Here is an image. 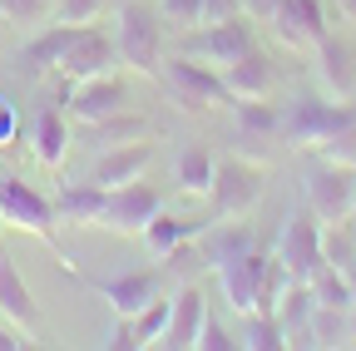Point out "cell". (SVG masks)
Listing matches in <instances>:
<instances>
[{
  "label": "cell",
  "mask_w": 356,
  "mask_h": 351,
  "mask_svg": "<svg viewBox=\"0 0 356 351\" xmlns=\"http://www.w3.org/2000/svg\"><path fill=\"white\" fill-rule=\"evenodd\" d=\"M262 183H267V168L252 158H218L213 163V183H208V208H213V223H243V218L262 203Z\"/></svg>",
  "instance_id": "cell-1"
},
{
  "label": "cell",
  "mask_w": 356,
  "mask_h": 351,
  "mask_svg": "<svg viewBox=\"0 0 356 351\" xmlns=\"http://www.w3.org/2000/svg\"><path fill=\"white\" fill-rule=\"evenodd\" d=\"M0 213H6V223H10V228H20V233L40 238L44 247H55V252H60V262L74 272V262H70V257H65V247H60L55 198H44L35 183H25V179H20V173H6V179H0Z\"/></svg>",
  "instance_id": "cell-2"
},
{
  "label": "cell",
  "mask_w": 356,
  "mask_h": 351,
  "mask_svg": "<svg viewBox=\"0 0 356 351\" xmlns=\"http://www.w3.org/2000/svg\"><path fill=\"white\" fill-rule=\"evenodd\" d=\"M114 45H119V60L129 70H139L149 79L163 74V20H159V10L144 6V0H124L119 6Z\"/></svg>",
  "instance_id": "cell-3"
},
{
  "label": "cell",
  "mask_w": 356,
  "mask_h": 351,
  "mask_svg": "<svg viewBox=\"0 0 356 351\" xmlns=\"http://www.w3.org/2000/svg\"><path fill=\"white\" fill-rule=\"evenodd\" d=\"M356 119V104H341V99H317V95H302L282 109V129L277 134L292 144V149H322L332 144L341 129Z\"/></svg>",
  "instance_id": "cell-4"
},
{
  "label": "cell",
  "mask_w": 356,
  "mask_h": 351,
  "mask_svg": "<svg viewBox=\"0 0 356 351\" xmlns=\"http://www.w3.org/2000/svg\"><path fill=\"white\" fill-rule=\"evenodd\" d=\"M163 90L178 99V109H188V114H208V109H222L228 104L233 109V95H228V84H222V70L193 60V55H178L163 60Z\"/></svg>",
  "instance_id": "cell-5"
},
{
  "label": "cell",
  "mask_w": 356,
  "mask_h": 351,
  "mask_svg": "<svg viewBox=\"0 0 356 351\" xmlns=\"http://www.w3.org/2000/svg\"><path fill=\"white\" fill-rule=\"evenodd\" d=\"M257 45L252 40V25H248V15H233V20H218V25H193V30H184L178 35V55H193V60H203V65H233L238 55H248Z\"/></svg>",
  "instance_id": "cell-6"
},
{
  "label": "cell",
  "mask_w": 356,
  "mask_h": 351,
  "mask_svg": "<svg viewBox=\"0 0 356 351\" xmlns=\"http://www.w3.org/2000/svg\"><path fill=\"white\" fill-rule=\"evenodd\" d=\"M277 257L282 268L292 272V282H312L317 268H327V252H322V223L317 213L302 208V213H287V223L277 233Z\"/></svg>",
  "instance_id": "cell-7"
},
{
  "label": "cell",
  "mask_w": 356,
  "mask_h": 351,
  "mask_svg": "<svg viewBox=\"0 0 356 351\" xmlns=\"http://www.w3.org/2000/svg\"><path fill=\"white\" fill-rule=\"evenodd\" d=\"M356 203V163H317L307 173V208L317 213V223H351Z\"/></svg>",
  "instance_id": "cell-8"
},
{
  "label": "cell",
  "mask_w": 356,
  "mask_h": 351,
  "mask_svg": "<svg viewBox=\"0 0 356 351\" xmlns=\"http://www.w3.org/2000/svg\"><path fill=\"white\" fill-rule=\"evenodd\" d=\"M163 208V193L144 179H134V183H119L109 188V203H104V218H99V228L119 233V238H139L149 223H154V213Z\"/></svg>",
  "instance_id": "cell-9"
},
{
  "label": "cell",
  "mask_w": 356,
  "mask_h": 351,
  "mask_svg": "<svg viewBox=\"0 0 356 351\" xmlns=\"http://www.w3.org/2000/svg\"><path fill=\"white\" fill-rule=\"evenodd\" d=\"M124 60H119V45H114V35H104V30H95V25H79V35H74V45L65 50V60H60V70L55 74H65L70 84H79V79H99V74H114Z\"/></svg>",
  "instance_id": "cell-10"
},
{
  "label": "cell",
  "mask_w": 356,
  "mask_h": 351,
  "mask_svg": "<svg viewBox=\"0 0 356 351\" xmlns=\"http://www.w3.org/2000/svg\"><path fill=\"white\" fill-rule=\"evenodd\" d=\"M163 282H168L163 268H134V272H119L109 282H95V292L109 302L114 317H139L154 297H163Z\"/></svg>",
  "instance_id": "cell-11"
},
{
  "label": "cell",
  "mask_w": 356,
  "mask_h": 351,
  "mask_svg": "<svg viewBox=\"0 0 356 351\" xmlns=\"http://www.w3.org/2000/svg\"><path fill=\"white\" fill-rule=\"evenodd\" d=\"M267 262L273 257H267L262 247H248V252H238L228 262H218V287H222V297H228L233 312H243V317L257 312V287H262Z\"/></svg>",
  "instance_id": "cell-12"
},
{
  "label": "cell",
  "mask_w": 356,
  "mask_h": 351,
  "mask_svg": "<svg viewBox=\"0 0 356 351\" xmlns=\"http://www.w3.org/2000/svg\"><path fill=\"white\" fill-rule=\"evenodd\" d=\"M119 109H129V84L119 79V70L114 74H99V79H79L74 90H70V104H65V114H74L79 124L109 119Z\"/></svg>",
  "instance_id": "cell-13"
},
{
  "label": "cell",
  "mask_w": 356,
  "mask_h": 351,
  "mask_svg": "<svg viewBox=\"0 0 356 351\" xmlns=\"http://www.w3.org/2000/svg\"><path fill=\"white\" fill-rule=\"evenodd\" d=\"M267 25H273V35L287 50H317L322 35H327V15H322L317 0H282Z\"/></svg>",
  "instance_id": "cell-14"
},
{
  "label": "cell",
  "mask_w": 356,
  "mask_h": 351,
  "mask_svg": "<svg viewBox=\"0 0 356 351\" xmlns=\"http://www.w3.org/2000/svg\"><path fill=\"white\" fill-rule=\"evenodd\" d=\"M149 163H154V144H149V139H134V144L99 149L84 179H95L99 188H119V183H134V179H144V168H149Z\"/></svg>",
  "instance_id": "cell-15"
},
{
  "label": "cell",
  "mask_w": 356,
  "mask_h": 351,
  "mask_svg": "<svg viewBox=\"0 0 356 351\" xmlns=\"http://www.w3.org/2000/svg\"><path fill=\"white\" fill-rule=\"evenodd\" d=\"M317 74L327 84V95L341 99V104H356V45L346 35H322L317 45Z\"/></svg>",
  "instance_id": "cell-16"
},
{
  "label": "cell",
  "mask_w": 356,
  "mask_h": 351,
  "mask_svg": "<svg viewBox=\"0 0 356 351\" xmlns=\"http://www.w3.org/2000/svg\"><path fill=\"white\" fill-rule=\"evenodd\" d=\"M0 322L20 327L30 341L40 336V302H35L30 282L20 277L15 257H6V252H0Z\"/></svg>",
  "instance_id": "cell-17"
},
{
  "label": "cell",
  "mask_w": 356,
  "mask_h": 351,
  "mask_svg": "<svg viewBox=\"0 0 356 351\" xmlns=\"http://www.w3.org/2000/svg\"><path fill=\"white\" fill-rule=\"evenodd\" d=\"M203 317H208V292L198 282H178L173 292V317H168V332L159 346H173V351H193L198 346V332H203Z\"/></svg>",
  "instance_id": "cell-18"
},
{
  "label": "cell",
  "mask_w": 356,
  "mask_h": 351,
  "mask_svg": "<svg viewBox=\"0 0 356 351\" xmlns=\"http://www.w3.org/2000/svg\"><path fill=\"white\" fill-rule=\"evenodd\" d=\"M74 35H79V25H50V30H40L30 45H20V55H15V65H20V74L25 79H44V74H55L60 70V60H65V50L74 45Z\"/></svg>",
  "instance_id": "cell-19"
},
{
  "label": "cell",
  "mask_w": 356,
  "mask_h": 351,
  "mask_svg": "<svg viewBox=\"0 0 356 351\" xmlns=\"http://www.w3.org/2000/svg\"><path fill=\"white\" fill-rule=\"evenodd\" d=\"M222 84H228L233 99H267V95L277 90V65L252 45V50L238 55L233 65H222Z\"/></svg>",
  "instance_id": "cell-20"
},
{
  "label": "cell",
  "mask_w": 356,
  "mask_h": 351,
  "mask_svg": "<svg viewBox=\"0 0 356 351\" xmlns=\"http://www.w3.org/2000/svg\"><path fill=\"white\" fill-rule=\"evenodd\" d=\"M104 203H109V188H99L95 179L65 183V188L55 193V218H60L65 228H99Z\"/></svg>",
  "instance_id": "cell-21"
},
{
  "label": "cell",
  "mask_w": 356,
  "mask_h": 351,
  "mask_svg": "<svg viewBox=\"0 0 356 351\" xmlns=\"http://www.w3.org/2000/svg\"><path fill=\"white\" fill-rule=\"evenodd\" d=\"M70 144H74V134H70V124H65V104H44V109L35 114V124H30V149H35V158H40L44 168H60L65 154H70Z\"/></svg>",
  "instance_id": "cell-22"
},
{
  "label": "cell",
  "mask_w": 356,
  "mask_h": 351,
  "mask_svg": "<svg viewBox=\"0 0 356 351\" xmlns=\"http://www.w3.org/2000/svg\"><path fill=\"white\" fill-rule=\"evenodd\" d=\"M144 243H149V252L154 257H163V252H173L178 243H188V238H203V223H193V218H178V213H154V223L139 233Z\"/></svg>",
  "instance_id": "cell-23"
},
{
  "label": "cell",
  "mask_w": 356,
  "mask_h": 351,
  "mask_svg": "<svg viewBox=\"0 0 356 351\" xmlns=\"http://www.w3.org/2000/svg\"><path fill=\"white\" fill-rule=\"evenodd\" d=\"M213 154L203 149V144H188L184 154L173 158V183L184 188V193H193V198H208V183H213Z\"/></svg>",
  "instance_id": "cell-24"
},
{
  "label": "cell",
  "mask_w": 356,
  "mask_h": 351,
  "mask_svg": "<svg viewBox=\"0 0 356 351\" xmlns=\"http://www.w3.org/2000/svg\"><path fill=\"white\" fill-rule=\"evenodd\" d=\"M84 139L95 144V149H114V144L149 139V124H144V119H134L129 109H119V114H109V119H95V124H84Z\"/></svg>",
  "instance_id": "cell-25"
},
{
  "label": "cell",
  "mask_w": 356,
  "mask_h": 351,
  "mask_svg": "<svg viewBox=\"0 0 356 351\" xmlns=\"http://www.w3.org/2000/svg\"><path fill=\"white\" fill-rule=\"evenodd\" d=\"M233 119H238L243 139H267L282 129V109L267 104V99H233Z\"/></svg>",
  "instance_id": "cell-26"
},
{
  "label": "cell",
  "mask_w": 356,
  "mask_h": 351,
  "mask_svg": "<svg viewBox=\"0 0 356 351\" xmlns=\"http://www.w3.org/2000/svg\"><path fill=\"white\" fill-rule=\"evenodd\" d=\"M312 312H317V292H312V282H287V292L277 302V322L287 332H302V327H312Z\"/></svg>",
  "instance_id": "cell-27"
},
{
  "label": "cell",
  "mask_w": 356,
  "mask_h": 351,
  "mask_svg": "<svg viewBox=\"0 0 356 351\" xmlns=\"http://www.w3.org/2000/svg\"><path fill=\"white\" fill-rule=\"evenodd\" d=\"M203 268H213L208 262V247L198 243V238H188V243H178L173 252H163V272L173 277V282H193Z\"/></svg>",
  "instance_id": "cell-28"
},
{
  "label": "cell",
  "mask_w": 356,
  "mask_h": 351,
  "mask_svg": "<svg viewBox=\"0 0 356 351\" xmlns=\"http://www.w3.org/2000/svg\"><path fill=\"white\" fill-rule=\"evenodd\" d=\"M312 292H317V307H341V312H351V282H346V268H317V277H312Z\"/></svg>",
  "instance_id": "cell-29"
},
{
  "label": "cell",
  "mask_w": 356,
  "mask_h": 351,
  "mask_svg": "<svg viewBox=\"0 0 356 351\" xmlns=\"http://www.w3.org/2000/svg\"><path fill=\"white\" fill-rule=\"evenodd\" d=\"M322 252L332 268H351L356 262V223H322Z\"/></svg>",
  "instance_id": "cell-30"
},
{
  "label": "cell",
  "mask_w": 356,
  "mask_h": 351,
  "mask_svg": "<svg viewBox=\"0 0 356 351\" xmlns=\"http://www.w3.org/2000/svg\"><path fill=\"white\" fill-rule=\"evenodd\" d=\"M243 346H252V351H282V346H287V327L277 322V312H252Z\"/></svg>",
  "instance_id": "cell-31"
},
{
  "label": "cell",
  "mask_w": 356,
  "mask_h": 351,
  "mask_svg": "<svg viewBox=\"0 0 356 351\" xmlns=\"http://www.w3.org/2000/svg\"><path fill=\"white\" fill-rule=\"evenodd\" d=\"M168 317H173V297H154L139 317H134V327H139V341L144 346H159L163 332H168Z\"/></svg>",
  "instance_id": "cell-32"
},
{
  "label": "cell",
  "mask_w": 356,
  "mask_h": 351,
  "mask_svg": "<svg viewBox=\"0 0 356 351\" xmlns=\"http://www.w3.org/2000/svg\"><path fill=\"white\" fill-rule=\"evenodd\" d=\"M159 20L184 35V30L203 25V0H159Z\"/></svg>",
  "instance_id": "cell-33"
},
{
  "label": "cell",
  "mask_w": 356,
  "mask_h": 351,
  "mask_svg": "<svg viewBox=\"0 0 356 351\" xmlns=\"http://www.w3.org/2000/svg\"><path fill=\"white\" fill-rule=\"evenodd\" d=\"M55 20L60 25H95L99 10H104V0H55Z\"/></svg>",
  "instance_id": "cell-34"
},
{
  "label": "cell",
  "mask_w": 356,
  "mask_h": 351,
  "mask_svg": "<svg viewBox=\"0 0 356 351\" xmlns=\"http://www.w3.org/2000/svg\"><path fill=\"white\" fill-rule=\"evenodd\" d=\"M341 317H346L341 307H317V312H312V336H317V346H332L341 332H351Z\"/></svg>",
  "instance_id": "cell-35"
},
{
  "label": "cell",
  "mask_w": 356,
  "mask_h": 351,
  "mask_svg": "<svg viewBox=\"0 0 356 351\" xmlns=\"http://www.w3.org/2000/svg\"><path fill=\"white\" fill-rule=\"evenodd\" d=\"M109 351H139L144 341H139V327H134V317H114V327H109V341H104Z\"/></svg>",
  "instance_id": "cell-36"
},
{
  "label": "cell",
  "mask_w": 356,
  "mask_h": 351,
  "mask_svg": "<svg viewBox=\"0 0 356 351\" xmlns=\"http://www.w3.org/2000/svg\"><path fill=\"white\" fill-rule=\"evenodd\" d=\"M233 346H243V341H233L222 322L203 317V332H198V351H233Z\"/></svg>",
  "instance_id": "cell-37"
},
{
  "label": "cell",
  "mask_w": 356,
  "mask_h": 351,
  "mask_svg": "<svg viewBox=\"0 0 356 351\" xmlns=\"http://www.w3.org/2000/svg\"><path fill=\"white\" fill-rule=\"evenodd\" d=\"M322 154H327L332 163H356V119L341 129V134H337L332 144H322Z\"/></svg>",
  "instance_id": "cell-38"
},
{
  "label": "cell",
  "mask_w": 356,
  "mask_h": 351,
  "mask_svg": "<svg viewBox=\"0 0 356 351\" xmlns=\"http://www.w3.org/2000/svg\"><path fill=\"white\" fill-rule=\"evenodd\" d=\"M6 6V20H15V25H35L44 10H50V0H0Z\"/></svg>",
  "instance_id": "cell-39"
},
{
  "label": "cell",
  "mask_w": 356,
  "mask_h": 351,
  "mask_svg": "<svg viewBox=\"0 0 356 351\" xmlns=\"http://www.w3.org/2000/svg\"><path fill=\"white\" fill-rule=\"evenodd\" d=\"M233 15H243V0H203V25L233 20Z\"/></svg>",
  "instance_id": "cell-40"
},
{
  "label": "cell",
  "mask_w": 356,
  "mask_h": 351,
  "mask_svg": "<svg viewBox=\"0 0 356 351\" xmlns=\"http://www.w3.org/2000/svg\"><path fill=\"white\" fill-rule=\"evenodd\" d=\"M15 134H20L15 104H10V99H0V149H6V144H15Z\"/></svg>",
  "instance_id": "cell-41"
},
{
  "label": "cell",
  "mask_w": 356,
  "mask_h": 351,
  "mask_svg": "<svg viewBox=\"0 0 356 351\" xmlns=\"http://www.w3.org/2000/svg\"><path fill=\"white\" fill-rule=\"evenodd\" d=\"M277 6H282V0H243V15L248 20H273Z\"/></svg>",
  "instance_id": "cell-42"
},
{
  "label": "cell",
  "mask_w": 356,
  "mask_h": 351,
  "mask_svg": "<svg viewBox=\"0 0 356 351\" xmlns=\"http://www.w3.org/2000/svg\"><path fill=\"white\" fill-rule=\"evenodd\" d=\"M15 346H30V336H25L20 327L6 322V327H0V351H15Z\"/></svg>",
  "instance_id": "cell-43"
},
{
  "label": "cell",
  "mask_w": 356,
  "mask_h": 351,
  "mask_svg": "<svg viewBox=\"0 0 356 351\" xmlns=\"http://www.w3.org/2000/svg\"><path fill=\"white\" fill-rule=\"evenodd\" d=\"M337 10H341L346 20H356V0H337Z\"/></svg>",
  "instance_id": "cell-44"
},
{
  "label": "cell",
  "mask_w": 356,
  "mask_h": 351,
  "mask_svg": "<svg viewBox=\"0 0 356 351\" xmlns=\"http://www.w3.org/2000/svg\"><path fill=\"white\" fill-rule=\"evenodd\" d=\"M346 282H351V302H356V262L346 268Z\"/></svg>",
  "instance_id": "cell-45"
},
{
  "label": "cell",
  "mask_w": 356,
  "mask_h": 351,
  "mask_svg": "<svg viewBox=\"0 0 356 351\" xmlns=\"http://www.w3.org/2000/svg\"><path fill=\"white\" fill-rule=\"evenodd\" d=\"M6 173H10V158H6V149H0V179H6Z\"/></svg>",
  "instance_id": "cell-46"
},
{
  "label": "cell",
  "mask_w": 356,
  "mask_h": 351,
  "mask_svg": "<svg viewBox=\"0 0 356 351\" xmlns=\"http://www.w3.org/2000/svg\"><path fill=\"white\" fill-rule=\"evenodd\" d=\"M346 327H351V336H356V307H351V322H346Z\"/></svg>",
  "instance_id": "cell-47"
},
{
  "label": "cell",
  "mask_w": 356,
  "mask_h": 351,
  "mask_svg": "<svg viewBox=\"0 0 356 351\" xmlns=\"http://www.w3.org/2000/svg\"><path fill=\"white\" fill-rule=\"evenodd\" d=\"M0 25H6V6H0Z\"/></svg>",
  "instance_id": "cell-48"
},
{
  "label": "cell",
  "mask_w": 356,
  "mask_h": 351,
  "mask_svg": "<svg viewBox=\"0 0 356 351\" xmlns=\"http://www.w3.org/2000/svg\"><path fill=\"white\" fill-rule=\"evenodd\" d=\"M351 223H356V203H351Z\"/></svg>",
  "instance_id": "cell-49"
},
{
  "label": "cell",
  "mask_w": 356,
  "mask_h": 351,
  "mask_svg": "<svg viewBox=\"0 0 356 351\" xmlns=\"http://www.w3.org/2000/svg\"><path fill=\"white\" fill-rule=\"evenodd\" d=\"M0 228H6V213H0Z\"/></svg>",
  "instance_id": "cell-50"
},
{
  "label": "cell",
  "mask_w": 356,
  "mask_h": 351,
  "mask_svg": "<svg viewBox=\"0 0 356 351\" xmlns=\"http://www.w3.org/2000/svg\"><path fill=\"white\" fill-rule=\"evenodd\" d=\"M50 6H55V0H50Z\"/></svg>",
  "instance_id": "cell-51"
}]
</instances>
